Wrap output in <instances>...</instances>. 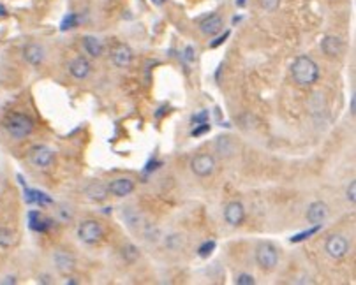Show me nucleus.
Returning <instances> with one entry per match:
<instances>
[{"label":"nucleus","mask_w":356,"mask_h":285,"mask_svg":"<svg viewBox=\"0 0 356 285\" xmlns=\"http://www.w3.org/2000/svg\"><path fill=\"white\" fill-rule=\"evenodd\" d=\"M291 76L300 87H311L319 80V65L307 55H300L291 65Z\"/></svg>","instance_id":"1"},{"label":"nucleus","mask_w":356,"mask_h":285,"mask_svg":"<svg viewBox=\"0 0 356 285\" xmlns=\"http://www.w3.org/2000/svg\"><path fill=\"white\" fill-rule=\"evenodd\" d=\"M6 130L14 139H25L34 130V120L23 113H13L6 120Z\"/></svg>","instance_id":"2"},{"label":"nucleus","mask_w":356,"mask_h":285,"mask_svg":"<svg viewBox=\"0 0 356 285\" xmlns=\"http://www.w3.org/2000/svg\"><path fill=\"white\" fill-rule=\"evenodd\" d=\"M256 262L261 269L265 271H272L275 266L279 264V252H277L275 245L272 243H261L256 248Z\"/></svg>","instance_id":"3"},{"label":"nucleus","mask_w":356,"mask_h":285,"mask_svg":"<svg viewBox=\"0 0 356 285\" xmlns=\"http://www.w3.org/2000/svg\"><path fill=\"white\" fill-rule=\"evenodd\" d=\"M78 236L83 243L87 245H95L102 240L104 236V229L97 220H85L78 227Z\"/></svg>","instance_id":"4"},{"label":"nucleus","mask_w":356,"mask_h":285,"mask_svg":"<svg viewBox=\"0 0 356 285\" xmlns=\"http://www.w3.org/2000/svg\"><path fill=\"white\" fill-rule=\"evenodd\" d=\"M191 169L196 176L199 178H206L215 171V159L208 153H199L192 159L191 162Z\"/></svg>","instance_id":"5"},{"label":"nucleus","mask_w":356,"mask_h":285,"mask_svg":"<svg viewBox=\"0 0 356 285\" xmlns=\"http://www.w3.org/2000/svg\"><path fill=\"white\" fill-rule=\"evenodd\" d=\"M326 254L332 259H342L349 252V241L342 234H332L325 243Z\"/></svg>","instance_id":"6"},{"label":"nucleus","mask_w":356,"mask_h":285,"mask_svg":"<svg viewBox=\"0 0 356 285\" xmlns=\"http://www.w3.org/2000/svg\"><path fill=\"white\" fill-rule=\"evenodd\" d=\"M30 160L34 166L37 167H49L55 162V152H53L49 146H34L30 150Z\"/></svg>","instance_id":"7"},{"label":"nucleus","mask_w":356,"mask_h":285,"mask_svg":"<svg viewBox=\"0 0 356 285\" xmlns=\"http://www.w3.org/2000/svg\"><path fill=\"white\" fill-rule=\"evenodd\" d=\"M224 220H226L229 226L233 227H238L244 224L245 220V208L242 202L238 201H233L229 202V204L226 206V209H224Z\"/></svg>","instance_id":"8"},{"label":"nucleus","mask_w":356,"mask_h":285,"mask_svg":"<svg viewBox=\"0 0 356 285\" xmlns=\"http://www.w3.org/2000/svg\"><path fill=\"white\" fill-rule=\"evenodd\" d=\"M134 53L127 44H116L111 51V60L116 67H129L133 63Z\"/></svg>","instance_id":"9"},{"label":"nucleus","mask_w":356,"mask_h":285,"mask_svg":"<svg viewBox=\"0 0 356 285\" xmlns=\"http://www.w3.org/2000/svg\"><path fill=\"white\" fill-rule=\"evenodd\" d=\"M108 192L115 197H126V195L134 192V181L129 180V178H116V180L109 181Z\"/></svg>","instance_id":"10"},{"label":"nucleus","mask_w":356,"mask_h":285,"mask_svg":"<svg viewBox=\"0 0 356 285\" xmlns=\"http://www.w3.org/2000/svg\"><path fill=\"white\" fill-rule=\"evenodd\" d=\"M328 215H330V208L323 201L312 202L307 209V220L312 224V226H316V224H323L326 219H328Z\"/></svg>","instance_id":"11"},{"label":"nucleus","mask_w":356,"mask_h":285,"mask_svg":"<svg viewBox=\"0 0 356 285\" xmlns=\"http://www.w3.org/2000/svg\"><path fill=\"white\" fill-rule=\"evenodd\" d=\"M321 49L326 56L337 58V56H340L344 53V42L339 37H335V35H326L321 41Z\"/></svg>","instance_id":"12"},{"label":"nucleus","mask_w":356,"mask_h":285,"mask_svg":"<svg viewBox=\"0 0 356 285\" xmlns=\"http://www.w3.org/2000/svg\"><path fill=\"white\" fill-rule=\"evenodd\" d=\"M53 261H55L56 269H58L60 273H64V275L74 271V268H76V259H74L69 252L58 250L55 254V257H53Z\"/></svg>","instance_id":"13"},{"label":"nucleus","mask_w":356,"mask_h":285,"mask_svg":"<svg viewBox=\"0 0 356 285\" xmlns=\"http://www.w3.org/2000/svg\"><path fill=\"white\" fill-rule=\"evenodd\" d=\"M222 27H224V21L219 14H210L208 18H205V20L199 23V28H201V32L205 35H217L222 30Z\"/></svg>","instance_id":"14"},{"label":"nucleus","mask_w":356,"mask_h":285,"mask_svg":"<svg viewBox=\"0 0 356 285\" xmlns=\"http://www.w3.org/2000/svg\"><path fill=\"white\" fill-rule=\"evenodd\" d=\"M23 58L27 60L30 65H41L44 62V49L39 44H27L23 48Z\"/></svg>","instance_id":"15"},{"label":"nucleus","mask_w":356,"mask_h":285,"mask_svg":"<svg viewBox=\"0 0 356 285\" xmlns=\"http://www.w3.org/2000/svg\"><path fill=\"white\" fill-rule=\"evenodd\" d=\"M85 194H87L88 199H92V201L102 202V201H106V197H108V194H109L108 185L101 183V181H92V183L85 188Z\"/></svg>","instance_id":"16"},{"label":"nucleus","mask_w":356,"mask_h":285,"mask_svg":"<svg viewBox=\"0 0 356 285\" xmlns=\"http://www.w3.org/2000/svg\"><path fill=\"white\" fill-rule=\"evenodd\" d=\"M69 73L71 76L76 78V80H85V78L90 74V63L85 58H81V56H78V58H74L73 62L69 63Z\"/></svg>","instance_id":"17"},{"label":"nucleus","mask_w":356,"mask_h":285,"mask_svg":"<svg viewBox=\"0 0 356 285\" xmlns=\"http://www.w3.org/2000/svg\"><path fill=\"white\" fill-rule=\"evenodd\" d=\"M122 219L126 220V224L131 227V229H134V231H138V229H141V227L145 226V219H143V215H141L138 209H134V208H124L122 209Z\"/></svg>","instance_id":"18"},{"label":"nucleus","mask_w":356,"mask_h":285,"mask_svg":"<svg viewBox=\"0 0 356 285\" xmlns=\"http://www.w3.org/2000/svg\"><path fill=\"white\" fill-rule=\"evenodd\" d=\"M83 48H85V51H87L90 56H94V58H99V56L104 53V44H102L97 37H94V35H85Z\"/></svg>","instance_id":"19"},{"label":"nucleus","mask_w":356,"mask_h":285,"mask_svg":"<svg viewBox=\"0 0 356 285\" xmlns=\"http://www.w3.org/2000/svg\"><path fill=\"white\" fill-rule=\"evenodd\" d=\"M28 222H30V229L37 231V233H44L49 227V220H42V217L39 215V211H30L28 213Z\"/></svg>","instance_id":"20"},{"label":"nucleus","mask_w":356,"mask_h":285,"mask_svg":"<svg viewBox=\"0 0 356 285\" xmlns=\"http://www.w3.org/2000/svg\"><path fill=\"white\" fill-rule=\"evenodd\" d=\"M25 199H27L28 202H35V204H49L51 202V199L48 197V195L44 194V192H37V190H25Z\"/></svg>","instance_id":"21"},{"label":"nucleus","mask_w":356,"mask_h":285,"mask_svg":"<svg viewBox=\"0 0 356 285\" xmlns=\"http://www.w3.org/2000/svg\"><path fill=\"white\" fill-rule=\"evenodd\" d=\"M78 23H80V16H78V14H74V13H71V14H67V16L62 20V23H60V30H62V32L71 30V28L78 27Z\"/></svg>","instance_id":"22"},{"label":"nucleus","mask_w":356,"mask_h":285,"mask_svg":"<svg viewBox=\"0 0 356 285\" xmlns=\"http://www.w3.org/2000/svg\"><path fill=\"white\" fill-rule=\"evenodd\" d=\"M233 141L229 139V137H219L217 139V150H219L220 153H224V155H231L233 153Z\"/></svg>","instance_id":"23"},{"label":"nucleus","mask_w":356,"mask_h":285,"mask_svg":"<svg viewBox=\"0 0 356 285\" xmlns=\"http://www.w3.org/2000/svg\"><path fill=\"white\" fill-rule=\"evenodd\" d=\"M122 257L126 259L127 262H134L140 257V250H138L134 245H126V247L122 248Z\"/></svg>","instance_id":"24"},{"label":"nucleus","mask_w":356,"mask_h":285,"mask_svg":"<svg viewBox=\"0 0 356 285\" xmlns=\"http://www.w3.org/2000/svg\"><path fill=\"white\" fill-rule=\"evenodd\" d=\"M319 229H321V224H316V226L312 227L311 231H305V233H300V234H296V236H293V238H291V243H298V241H304V240H307L309 236H312V234H316Z\"/></svg>","instance_id":"25"},{"label":"nucleus","mask_w":356,"mask_h":285,"mask_svg":"<svg viewBox=\"0 0 356 285\" xmlns=\"http://www.w3.org/2000/svg\"><path fill=\"white\" fill-rule=\"evenodd\" d=\"M213 250H215V241L210 240V241H205V243L198 248V254L201 255V257H208Z\"/></svg>","instance_id":"26"},{"label":"nucleus","mask_w":356,"mask_h":285,"mask_svg":"<svg viewBox=\"0 0 356 285\" xmlns=\"http://www.w3.org/2000/svg\"><path fill=\"white\" fill-rule=\"evenodd\" d=\"M259 6L265 11H268V13H273V11L279 9L280 0H259Z\"/></svg>","instance_id":"27"},{"label":"nucleus","mask_w":356,"mask_h":285,"mask_svg":"<svg viewBox=\"0 0 356 285\" xmlns=\"http://www.w3.org/2000/svg\"><path fill=\"white\" fill-rule=\"evenodd\" d=\"M208 116H210V113L206 111V109H203V111H199V113H196V115H192V123H205V122H208Z\"/></svg>","instance_id":"28"},{"label":"nucleus","mask_w":356,"mask_h":285,"mask_svg":"<svg viewBox=\"0 0 356 285\" xmlns=\"http://www.w3.org/2000/svg\"><path fill=\"white\" fill-rule=\"evenodd\" d=\"M13 243V233H9L7 229H2L0 227V245H4V247H7V245Z\"/></svg>","instance_id":"29"},{"label":"nucleus","mask_w":356,"mask_h":285,"mask_svg":"<svg viewBox=\"0 0 356 285\" xmlns=\"http://www.w3.org/2000/svg\"><path fill=\"white\" fill-rule=\"evenodd\" d=\"M236 283L238 285H254V276H252V275H245V273H244V275H240L236 278Z\"/></svg>","instance_id":"30"},{"label":"nucleus","mask_w":356,"mask_h":285,"mask_svg":"<svg viewBox=\"0 0 356 285\" xmlns=\"http://www.w3.org/2000/svg\"><path fill=\"white\" fill-rule=\"evenodd\" d=\"M205 132H210V125H208V122H205V123H199V127L198 129H194L192 130V136H201V134H205Z\"/></svg>","instance_id":"31"},{"label":"nucleus","mask_w":356,"mask_h":285,"mask_svg":"<svg viewBox=\"0 0 356 285\" xmlns=\"http://www.w3.org/2000/svg\"><path fill=\"white\" fill-rule=\"evenodd\" d=\"M347 201L349 202L356 201V181H351L349 187H347Z\"/></svg>","instance_id":"32"},{"label":"nucleus","mask_w":356,"mask_h":285,"mask_svg":"<svg viewBox=\"0 0 356 285\" xmlns=\"http://www.w3.org/2000/svg\"><path fill=\"white\" fill-rule=\"evenodd\" d=\"M227 37H229V32H224V35H222V37H217L215 41H213L212 44H210V48H217V46H220L224 41H226Z\"/></svg>","instance_id":"33"},{"label":"nucleus","mask_w":356,"mask_h":285,"mask_svg":"<svg viewBox=\"0 0 356 285\" xmlns=\"http://www.w3.org/2000/svg\"><path fill=\"white\" fill-rule=\"evenodd\" d=\"M194 49H192V46H187V48H185V56H187V60L189 62H192V60H194Z\"/></svg>","instance_id":"34"},{"label":"nucleus","mask_w":356,"mask_h":285,"mask_svg":"<svg viewBox=\"0 0 356 285\" xmlns=\"http://www.w3.org/2000/svg\"><path fill=\"white\" fill-rule=\"evenodd\" d=\"M354 111H356V99L353 97L351 99V115H354Z\"/></svg>","instance_id":"35"},{"label":"nucleus","mask_w":356,"mask_h":285,"mask_svg":"<svg viewBox=\"0 0 356 285\" xmlns=\"http://www.w3.org/2000/svg\"><path fill=\"white\" fill-rule=\"evenodd\" d=\"M7 14V11H6V7L2 6V4H0V18H4Z\"/></svg>","instance_id":"36"},{"label":"nucleus","mask_w":356,"mask_h":285,"mask_svg":"<svg viewBox=\"0 0 356 285\" xmlns=\"http://www.w3.org/2000/svg\"><path fill=\"white\" fill-rule=\"evenodd\" d=\"M152 2H154V4H155V6H162V4H164V2H166V0H152Z\"/></svg>","instance_id":"37"},{"label":"nucleus","mask_w":356,"mask_h":285,"mask_svg":"<svg viewBox=\"0 0 356 285\" xmlns=\"http://www.w3.org/2000/svg\"><path fill=\"white\" fill-rule=\"evenodd\" d=\"M236 6L238 7H244L245 6V0H236Z\"/></svg>","instance_id":"38"}]
</instances>
